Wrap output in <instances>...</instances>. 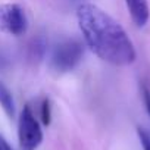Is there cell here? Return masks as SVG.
<instances>
[{"label":"cell","mask_w":150,"mask_h":150,"mask_svg":"<svg viewBox=\"0 0 150 150\" xmlns=\"http://www.w3.org/2000/svg\"><path fill=\"white\" fill-rule=\"evenodd\" d=\"M77 21L88 49L102 60L115 66H128L135 62V47L122 28L108 12L91 3H81Z\"/></svg>","instance_id":"obj_1"},{"label":"cell","mask_w":150,"mask_h":150,"mask_svg":"<svg viewBox=\"0 0 150 150\" xmlns=\"http://www.w3.org/2000/svg\"><path fill=\"white\" fill-rule=\"evenodd\" d=\"M84 54L83 44L75 38H66L57 43L50 56V66L56 72H69L77 66Z\"/></svg>","instance_id":"obj_2"},{"label":"cell","mask_w":150,"mask_h":150,"mask_svg":"<svg viewBox=\"0 0 150 150\" xmlns=\"http://www.w3.org/2000/svg\"><path fill=\"white\" fill-rule=\"evenodd\" d=\"M18 137L21 150H35L43 141V131L35 119V115L30 105H27L19 116L18 124Z\"/></svg>","instance_id":"obj_3"},{"label":"cell","mask_w":150,"mask_h":150,"mask_svg":"<svg viewBox=\"0 0 150 150\" xmlns=\"http://www.w3.org/2000/svg\"><path fill=\"white\" fill-rule=\"evenodd\" d=\"M28 30L25 11L16 3L0 5V31L9 35H22Z\"/></svg>","instance_id":"obj_4"},{"label":"cell","mask_w":150,"mask_h":150,"mask_svg":"<svg viewBox=\"0 0 150 150\" xmlns=\"http://www.w3.org/2000/svg\"><path fill=\"white\" fill-rule=\"evenodd\" d=\"M125 5L132 22L138 28L146 27L150 19V6L147 0H125Z\"/></svg>","instance_id":"obj_5"},{"label":"cell","mask_w":150,"mask_h":150,"mask_svg":"<svg viewBox=\"0 0 150 150\" xmlns=\"http://www.w3.org/2000/svg\"><path fill=\"white\" fill-rule=\"evenodd\" d=\"M0 106H2L3 112L9 118L15 116V99H13V94L11 93V90L2 81H0Z\"/></svg>","instance_id":"obj_6"},{"label":"cell","mask_w":150,"mask_h":150,"mask_svg":"<svg viewBox=\"0 0 150 150\" xmlns=\"http://www.w3.org/2000/svg\"><path fill=\"white\" fill-rule=\"evenodd\" d=\"M52 119V108H50V102L49 99H44L41 103V121L44 125H49Z\"/></svg>","instance_id":"obj_7"},{"label":"cell","mask_w":150,"mask_h":150,"mask_svg":"<svg viewBox=\"0 0 150 150\" xmlns=\"http://www.w3.org/2000/svg\"><path fill=\"white\" fill-rule=\"evenodd\" d=\"M138 137H140V141H141V146L144 150H150V134L143 129V128H138Z\"/></svg>","instance_id":"obj_8"},{"label":"cell","mask_w":150,"mask_h":150,"mask_svg":"<svg viewBox=\"0 0 150 150\" xmlns=\"http://www.w3.org/2000/svg\"><path fill=\"white\" fill-rule=\"evenodd\" d=\"M141 93H143V102H144L146 110H147V113H149V116H150V90H149L146 86H143Z\"/></svg>","instance_id":"obj_9"},{"label":"cell","mask_w":150,"mask_h":150,"mask_svg":"<svg viewBox=\"0 0 150 150\" xmlns=\"http://www.w3.org/2000/svg\"><path fill=\"white\" fill-rule=\"evenodd\" d=\"M0 150H13L3 135H0Z\"/></svg>","instance_id":"obj_10"}]
</instances>
